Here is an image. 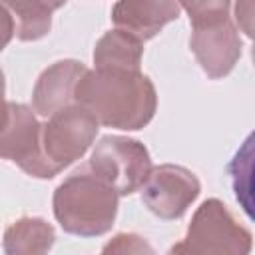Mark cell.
Wrapping results in <instances>:
<instances>
[{"label": "cell", "mask_w": 255, "mask_h": 255, "mask_svg": "<svg viewBox=\"0 0 255 255\" xmlns=\"http://www.w3.org/2000/svg\"><path fill=\"white\" fill-rule=\"evenodd\" d=\"M74 104L86 108L106 128L135 131L153 120L157 94L141 70L94 68L78 80Z\"/></svg>", "instance_id": "cell-1"}, {"label": "cell", "mask_w": 255, "mask_h": 255, "mask_svg": "<svg viewBox=\"0 0 255 255\" xmlns=\"http://www.w3.org/2000/svg\"><path fill=\"white\" fill-rule=\"evenodd\" d=\"M118 193L94 171L78 169L54 191L52 207L60 227L78 237L108 233L118 215Z\"/></svg>", "instance_id": "cell-2"}, {"label": "cell", "mask_w": 255, "mask_h": 255, "mask_svg": "<svg viewBox=\"0 0 255 255\" xmlns=\"http://www.w3.org/2000/svg\"><path fill=\"white\" fill-rule=\"evenodd\" d=\"M253 235L243 227L221 199H205L191 217L185 237L169 249V253H227L247 255Z\"/></svg>", "instance_id": "cell-3"}, {"label": "cell", "mask_w": 255, "mask_h": 255, "mask_svg": "<svg viewBox=\"0 0 255 255\" xmlns=\"http://www.w3.org/2000/svg\"><path fill=\"white\" fill-rule=\"evenodd\" d=\"M88 167L112 185L118 195H131L151 171V157L147 147L137 139L126 135H104L96 143Z\"/></svg>", "instance_id": "cell-4"}, {"label": "cell", "mask_w": 255, "mask_h": 255, "mask_svg": "<svg viewBox=\"0 0 255 255\" xmlns=\"http://www.w3.org/2000/svg\"><path fill=\"white\" fill-rule=\"evenodd\" d=\"M98 120L82 106L70 104L42 124V153L58 175L64 167L78 161L98 135Z\"/></svg>", "instance_id": "cell-5"}, {"label": "cell", "mask_w": 255, "mask_h": 255, "mask_svg": "<svg viewBox=\"0 0 255 255\" xmlns=\"http://www.w3.org/2000/svg\"><path fill=\"white\" fill-rule=\"evenodd\" d=\"M0 159L16 163L38 179L56 175L42 153V124L26 104L8 102V118L0 129Z\"/></svg>", "instance_id": "cell-6"}, {"label": "cell", "mask_w": 255, "mask_h": 255, "mask_svg": "<svg viewBox=\"0 0 255 255\" xmlns=\"http://www.w3.org/2000/svg\"><path fill=\"white\" fill-rule=\"evenodd\" d=\"M141 201L159 219H179L199 197L201 183L197 175L175 163L151 167L141 183Z\"/></svg>", "instance_id": "cell-7"}, {"label": "cell", "mask_w": 255, "mask_h": 255, "mask_svg": "<svg viewBox=\"0 0 255 255\" xmlns=\"http://www.w3.org/2000/svg\"><path fill=\"white\" fill-rule=\"evenodd\" d=\"M189 48L211 80L227 76L241 58V38L229 16L191 24Z\"/></svg>", "instance_id": "cell-8"}, {"label": "cell", "mask_w": 255, "mask_h": 255, "mask_svg": "<svg viewBox=\"0 0 255 255\" xmlns=\"http://www.w3.org/2000/svg\"><path fill=\"white\" fill-rule=\"evenodd\" d=\"M179 18L177 0H118L112 8L116 28L129 32L137 40H151L161 28Z\"/></svg>", "instance_id": "cell-9"}, {"label": "cell", "mask_w": 255, "mask_h": 255, "mask_svg": "<svg viewBox=\"0 0 255 255\" xmlns=\"http://www.w3.org/2000/svg\"><path fill=\"white\" fill-rule=\"evenodd\" d=\"M88 68L78 60H60L48 66L36 80L32 90V108L40 116H52L54 112L74 104V90L78 80Z\"/></svg>", "instance_id": "cell-10"}, {"label": "cell", "mask_w": 255, "mask_h": 255, "mask_svg": "<svg viewBox=\"0 0 255 255\" xmlns=\"http://www.w3.org/2000/svg\"><path fill=\"white\" fill-rule=\"evenodd\" d=\"M56 241L54 227L42 217H20L12 221L2 239L8 255H40L48 253Z\"/></svg>", "instance_id": "cell-11"}, {"label": "cell", "mask_w": 255, "mask_h": 255, "mask_svg": "<svg viewBox=\"0 0 255 255\" xmlns=\"http://www.w3.org/2000/svg\"><path fill=\"white\" fill-rule=\"evenodd\" d=\"M143 42L120 28L106 32L94 48V68L141 70Z\"/></svg>", "instance_id": "cell-12"}, {"label": "cell", "mask_w": 255, "mask_h": 255, "mask_svg": "<svg viewBox=\"0 0 255 255\" xmlns=\"http://www.w3.org/2000/svg\"><path fill=\"white\" fill-rule=\"evenodd\" d=\"M14 20V34L22 42L44 38L52 28V12L32 0H0Z\"/></svg>", "instance_id": "cell-13"}, {"label": "cell", "mask_w": 255, "mask_h": 255, "mask_svg": "<svg viewBox=\"0 0 255 255\" xmlns=\"http://www.w3.org/2000/svg\"><path fill=\"white\" fill-rule=\"evenodd\" d=\"M177 2L185 8L191 24H201L229 16V6H231V0H177Z\"/></svg>", "instance_id": "cell-14"}, {"label": "cell", "mask_w": 255, "mask_h": 255, "mask_svg": "<svg viewBox=\"0 0 255 255\" xmlns=\"http://www.w3.org/2000/svg\"><path fill=\"white\" fill-rule=\"evenodd\" d=\"M104 253H153L151 245H147L135 233H118L110 243L104 245Z\"/></svg>", "instance_id": "cell-15"}, {"label": "cell", "mask_w": 255, "mask_h": 255, "mask_svg": "<svg viewBox=\"0 0 255 255\" xmlns=\"http://www.w3.org/2000/svg\"><path fill=\"white\" fill-rule=\"evenodd\" d=\"M12 36H14V20H12V14L0 2V52L10 44Z\"/></svg>", "instance_id": "cell-16"}, {"label": "cell", "mask_w": 255, "mask_h": 255, "mask_svg": "<svg viewBox=\"0 0 255 255\" xmlns=\"http://www.w3.org/2000/svg\"><path fill=\"white\" fill-rule=\"evenodd\" d=\"M235 18L243 26L245 34L251 36V24H249V20H251V0H237V4H235Z\"/></svg>", "instance_id": "cell-17"}, {"label": "cell", "mask_w": 255, "mask_h": 255, "mask_svg": "<svg viewBox=\"0 0 255 255\" xmlns=\"http://www.w3.org/2000/svg\"><path fill=\"white\" fill-rule=\"evenodd\" d=\"M4 94H6V82H4V72L0 68V129H2V126L6 124V118H8V102H6Z\"/></svg>", "instance_id": "cell-18"}, {"label": "cell", "mask_w": 255, "mask_h": 255, "mask_svg": "<svg viewBox=\"0 0 255 255\" xmlns=\"http://www.w3.org/2000/svg\"><path fill=\"white\" fill-rule=\"evenodd\" d=\"M32 2H36V4H40V6H44L46 10H50V12H54V10H58V8H62L68 0H32Z\"/></svg>", "instance_id": "cell-19"}]
</instances>
